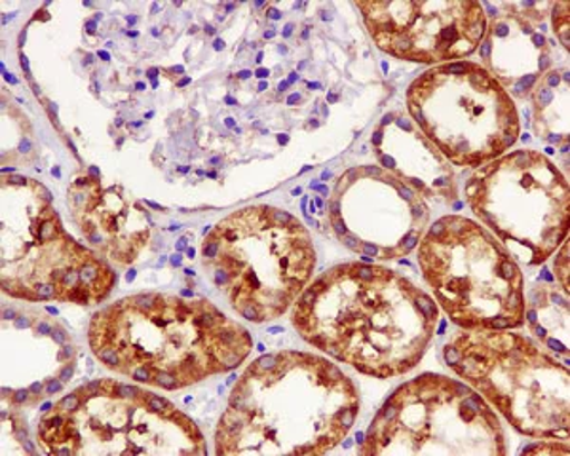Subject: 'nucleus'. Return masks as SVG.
I'll list each match as a JSON object with an SVG mask.
<instances>
[{
  "label": "nucleus",
  "mask_w": 570,
  "mask_h": 456,
  "mask_svg": "<svg viewBox=\"0 0 570 456\" xmlns=\"http://www.w3.org/2000/svg\"><path fill=\"white\" fill-rule=\"evenodd\" d=\"M424 198L392 170L363 166L341 177L330 200L331 227L344 244L373 259H400L426 235Z\"/></svg>",
  "instance_id": "f8f14e48"
},
{
  "label": "nucleus",
  "mask_w": 570,
  "mask_h": 456,
  "mask_svg": "<svg viewBox=\"0 0 570 456\" xmlns=\"http://www.w3.org/2000/svg\"><path fill=\"white\" fill-rule=\"evenodd\" d=\"M438 321L435 300L375 262L325 270L293 308V326L308 345L376 378L415 369Z\"/></svg>",
  "instance_id": "f257e3e1"
},
{
  "label": "nucleus",
  "mask_w": 570,
  "mask_h": 456,
  "mask_svg": "<svg viewBox=\"0 0 570 456\" xmlns=\"http://www.w3.org/2000/svg\"><path fill=\"white\" fill-rule=\"evenodd\" d=\"M466 200L518 265H544L569 236V182L537 150H513L480 166L468 181Z\"/></svg>",
  "instance_id": "9d476101"
},
{
  "label": "nucleus",
  "mask_w": 570,
  "mask_h": 456,
  "mask_svg": "<svg viewBox=\"0 0 570 456\" xmlns=\"http://www.w3.org/2000/svg\"><path fill=\"white\" fill-rule=\"evenodd\" d=\"M12 196H2L20 214L12 216V227L2 222V287L7 294L29 300H63L98 305L109 297L117 284L104 259L67 235L52 208V196L45 185L13 176L7 179Z\"/></svg>",
  "instance_id": "0eeeda50"
},
{
  "label": "nucleus",
  "mask_w": 570,
  "mask_h": 456,
  "mask_svg": "<svg viewBox=\"0 0 570 456\" xmlns=\"http://www.w3.org/2000/svg\"><path fill=\"white\" fill-rule=\"evenodd\" d=\"M407 109L422 133L454 166L480 168L512 149L521 133L510 91L485 66L443 63L409 86Z\"/></svg>",
  "instance_id": "9b49d317"
},
{
  "label": "nucleus",
  "mask_w": 570,
  "mask_h": 456,
  "mask_svg": "<svg viewBox=\"0 0 570 456\" xmlns=\"http://www.w3.org/2000/svg\"><path fill=\"white\" fill-rule=\"evenodd\" d=\"M363 455H508L499 413L466 383L422 375L400 386L360 444Z\"/></svg>",
  "instance_id": "6e6552de"
},
{
  "label": "nucleus",
  "mask_w": 570,
  "mask_h": 456,
  "mask_svg": "<svg viewBox=\"0 0 570 456\" xmlns=\"http://www.w3.org/2000/svg\"><path fill=\"white\" fill-rule=\"evenodd\" d=\"M82 404L71 413L53 409L40 420L48 453L82 455H206L200 428L177 405L139 386L99 380L96 391L80 388Z\"/></svg>",
  "instance_id": "1a4fd4ad"
},
{
  "label": "nucleus",
  "mask_w": 570,
  "mask_h": 456,
  "mask_svg": "<svg viewBox=\"0 0 570 456\" xmlns=\"http://www.w3.org/2000/svg\"><path fill=\"white\" fill-rule=\"evenodd\" d=\"M311 232L271 206L234 211L202 244V265L234 313L253 324L276 319L311 286L316 268Z\"/></svg>",
  "instance_id": "20e7f679"
},
{
  "label": "nucleus",
  "mask_w": 570,
  "mask_h": 456,
  "mask_svg": "<svg viewBox=\"0 0 570 456\" xmlns=\"http://www.w3.org/2000/svg\"><path fill=\"white\" fill-rule=\"evenodd\" d=\"M558 259H556V272H558L559 286L564 294L569 295V241L564 240L563 246L558 249Z\"/></svg>",
  "instance_id": "f3484780"
},
{
  "label": "nucleus",
  "mask_w": 570,
  "mask_h": 456,
  "mask_svg": "<svg viewBox=\"0 0 570 456\" xmlns=\"http://www.w3.org/2000/svg\"><path fill=\"white\" fill-rule=\"evenodd\" d=\"M443 358L521 436L569 439V367L527 335L462 329Z\"/></svg>",
  "instance_id": "39448f33"
},
{
  "label": "nucleus",
  "mask_w": 570,
  "mask_h": 456,
  "mask_svg": "<svg viewBox=\"0 0 570 456\" xmlns=\"http://www.w3.org/2000/svg\"><path fill=\"white\" fill-rule=\"evenodd\" d=\"M71 375H72V365H69V367H67L66 371L61 373V378H59V380H61V383H67V380H69V378H71Z\"/></svg>",
  "instance_id": "a211bd4d"
},
{
  "label": "nucleus",
  "mask_w": 570,
  "mask_h": 456,
  "mask_svg": "<svg viewBox=\"0 0 570 456\" xmlns=\"http://www.w3.org/2000/svg\"><path fill=\"white\" fill-rule=\"evenodd\" d=\"M570 4L569 2H558L551 7V20H553V29L558 34L559 44L563 46L564 52L570 46Z\"/></svg>",
  "instance_id": "dca6fc26"
},
{
  "label": "nucleus",
  "mask_w": 570,
  "mask_h": 456,
  "mask_svg": "<svg viewBox=\"0 0 570 456\" xmlns=\"http://www.w3.org/2000/svg\"><path fill=\"white\" fill-rule=\"evenodd\" d=\"M435 305L464 331L518 329L527 319L525 280L499 238L470 217L448 216L419 244Z\"/></svg>",
  "instance_id": "423d86ee"
},
{
  "label": "nucleus",
  "mask_w": 570,
  "mask_h": 456,
  "mask_svg": "<svg viewBox=\"0 0 570 456\" xmlns=\"http://www.w3.org/2000/svg\"><path fill=\"white\" fill-rule=\"evenodd\" d=\"M59 388H61V385H59L58 380H53L52 385L48 386V394H53Z\"/></svg>",
  "instance_id": "aec40b11"
},
{
  "label": "nucleus",
  "mask_w": 570,
  "mask_h": 456,
  "mask_svg": "<svg viewBox=\"0 0 570 456\" xmlns=\"http://www.w3.org/2000/svg\"><path fill=\"white\" fill-rule=\"evenodd\" d=\"M69 208L86 240L112 261L130 265L149 244V214L118 185L104 190L96 177H80L69 189Z\"/></svg>",
  "instance_id": "2eb2a0df"
},
{
  "label": "nucleus",
  "mask_w": 570,
  "mask_h": 456,
  "mask_svg": "<svg viewBox=\"0 0 570 456\" xmlns=\"http://www.w3.org/2000/svg\"><path fill=\"white\" fill-rule=\"evenodd\" d=\"M88 333L109 369L163 390L234 371L253 350L246 327L202 297H126L96 314Z\"/></svg>",
  "instance_id": "7ed1b4c3"
},
{
  "label": "nucleus",
  "mask_w": 570,
  "mask_h": 456,
  "mask_svg": "<svg viewBox=\"0 0 570 456\" xmlns=\"http://www.w3.org/2000/svg\"><path fill=\"white\" fill-rule=\"evenodd\" d=\"M27 396H29V391H27V390L18 391V396H16V402H18V404H21V402H23V399H26Z\"/></svg>",
  "instance_id": "6ab92c4d"
},
{
  "label": "nucleus",
  "mask_w": 570,
  "mask_h": 456,
  "mask_svg": "<svg viewBox=\"0 0 570 456\" xmlns=\"http://www.w3.org/2000/svg\"><path fill=\"white\" fill-rule=\"evenodd\" d=\"M375 44L397 59L428 66L464 61L487 33V12L475 0L357 2Z\"/></svg>",
  "instance_id": "ddd939ff"
},
{
  "label": "nucleus",
  "mask_w": 570,
  "mask_h": 456,
  "mask_svg": "<svg viewBox=\"0 0 570 456\" xmlns=\"http://www.w3.org/2000/svg\"><path fill=\"white\" fill-rule=\"evenodd\" d=\"M487 12V33L481 58L487 71L515 96L531 93L538 80L553 69L551 44L546 34L544 13L538 4H483Z\"/></svg>",
  "instance_id": "4468645a"
},
{
  "label": "nucleus",
  "mask_w": 570,
  "mask_h": 456,
  "mask_svg": "<svg viewBox=\"0 0 570 456\" xmlns=\"http://www.w3.org/2000/svg\"><path fill=\"white\" fill-rule=\"evenodd\" d=\"M351 377L316 354L261 356L230 391L215 434L217 455H325L356 424Z\"/></svg>",
  "instance_id": "f03ea898"
}]
</instances>
